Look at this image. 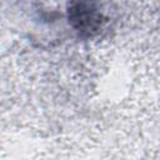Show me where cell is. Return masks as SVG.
I'll return each instance as SVG.
<instances>
[{
	"mask_svg": "<svg viewBox=\"0 0 160 160\" xmlns=\"http://www.w3.org/2000/svg\"><path fill=\"white\" fill-rule=\"evenodd\" d=\"M69 16L70 20L78 22L75 26L81 31L91 32L100 25V14L91 9H82V5H78L76 9L69 11Z\"/></svg>",
	"mask_w": 160,
	"mask_h": 160,
	"instance_id": "obj_1",
	"label": "cell"
}]
</instances>
